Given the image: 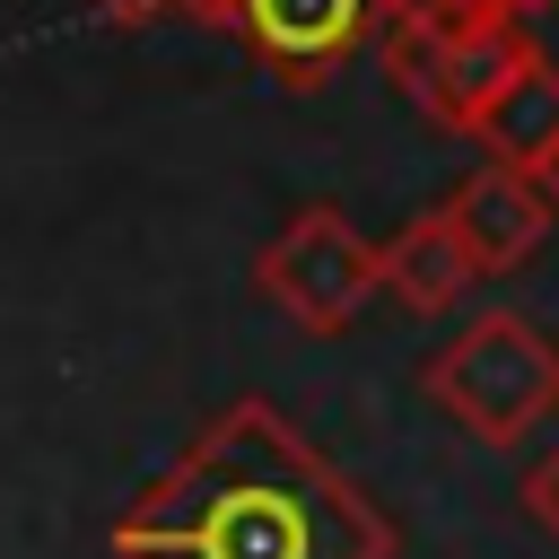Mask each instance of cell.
<instances>
[{
    "mask_svg": "<svg viewBox=\"0 0 559 559\" xmlns=\"http://www.w3.org/2000/svg\"><path fill=\"white\" fill-rule=\"evenodd\" d=\"M114 559H393V515L262 393L201 419V437L114 515Z\"/></svg>",
    "mask_w": 559,
    "mask_h": 559,
    "instance_id": "obj_1",
    "label": "cell"
},
{
    "mask_svg": "<svg viewBox=\"0 0 559 559\" xmlns=\"http://www.w3.org/2000/svg\"><path fill=\"white\" fill-rule=\"evenodd\" d=\"M419 384H428V402H437L463 437H480V445H524L542 419H559V341H550L533 314L489 306V314H472L445 349H428Z\"/></svg>",
    "mask_w": 559,
    "mask_h": 559,
    "instance_id": "obj_2",
    "label": "cell"
},
{
    "mask_svg": "<svg viewBox=\"0 0 559 559\" xmlns=\"http://www.w3.org/2000/svg\"><path fill=\"white\" fill-rule=\"evenodd\" d=\"M253 280H262V297H271L297 332H349L358 306L376 297V245L349 227V210L314 201V210H297V218L253 253Z\"/></svg>",
    "mask_w": 559,
    "mask_h": 559,
    "instance_id": "obj_3",
    "label": "cell"
},
{
    "mask_svg": "<svg viewBox=\"0 0 559 559\" xmlns=\"http://www.w3.org/2000/svg\"><path fill=\"white\" fill-rule=\"evenodd\" d=\"M402 0H236L227 35L253 44V61L280 79V87H323L349 52L376 44V26L393 17Z\"/></svg>",
    "mask_w": 559,
    "mask_h": 559,
    "instance_id": "obj_4",
    "label": "cell"
},
{
    "mask_svg": "<svg viewBox=\"0 0 559 559\" xmlns=\"http://www.w3.org/2000/svg\"><path fill=\"white\" fill-rule=\"evenodd\" d=\"M445 227H454V245L472 253V271L498 280V271L533 262V245L550 236V201L533 192V175L480 166V175H463V183L445 192Z\"/></svg>",
    "mask_w": 559,
    "mask_h": 559,
    "instance_id": "obj_5",
    "label": "cell"
},
{
    "mask_svg": "<svg viewBox=\"0 0 559 559\" xmlns=\"http://www.w3.org/2000/svg\"><path fill=\"white\" fill-rule=\"evenodd\" d=\"M472 253L454 245V227H445V210H419L411 227H393L384 245H376V288L393 297V306H411V314H454L463 297H472Z\"/></svg>",
    "mask_w": 559,
    "mask_h": 559,
    "instance_id": "obj_6",
    "label": "cell"
},
{
    "mask_svg": "<svg viewBox=\"0 0 559 559\" xmlns=\"http://www.w3.org/2000/svg\"><path fill=\"white\" fill-rule=\"evenodd\" d=\"M463 140H480V166H515V175H533V166L559 148V61L533 52V61L472 114Z\"/></svg>",
    "mask_w": 559,
    "mask_h": 559,
    "instance_id": "obj_7",
    "label": "cell"
},
{
    "mask_svg": "<svg viewBox=\"0 0 559 559\" xmlns=\"http://www.w3.org/2000/svg\"><path fill=\"white\" fill-rule=\"evenodd\" d=\"M524 515H533V524L559 542V445H550V454L524 472Z\"/></svg>",
    "mask_w": 559,
    "mask_h": 559,
    "instance_id": "obj_8",
    "label": "cell"
},
{
    "mask_svg": "<svg viewBox=\"0 0 559 559\" xmlns=\"http://www.w3.org/2000/svg\"><path fill=\"white\" fill-rule=\"evenodd\" d=\"M87 9H96L105 26H148V17H166L175 0H87Z\"/></svg>",
    "mask_w": 559,
    "mask_h": 559,
    "instance_id": "obj_9",
    "label": "cell"
},
{
    "mask_svg": "<svg viewBox=\"0 0 559 559\" xmlns=\"http://www.w3.org/2000/svg\"><path fill=\"white\" fill-rule=\"evenodd\" d=\"M533 192H542V201H550V218H559V148L533 166Z\"/></svg>",
    "mask_w": 559,
    "mask_h": 559,
    "instance_id": "obj_10",
    "label": "cell"
},
{
    "mask_svg": "<svg viewBox=\"0 0 559 559\" xmlns=\"http://www.w3.org/2000/svg\"><path fill=\"white\" fill-rule=\"evenodd\" d=\"M480 9H507V17H533V9H550V0H480Z\"/></svg>",
    "mask_w": 559,
    "mask_h": 559,
    "instance_id": "obj_11",
    "label": "cell"
}]
</instances>
